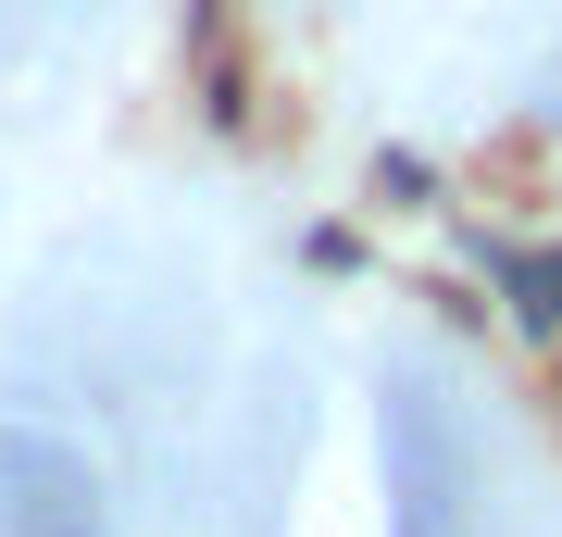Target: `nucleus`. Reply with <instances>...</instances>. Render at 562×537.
Segmentation results:
<instances>
[{
  "instance_id": "f03ea898",
  "label": "nucleus",
  "mask_w": 562,
  "mask_h": 537,
  "mask_svg": "<svg viewBox=\"0 0 562 537\" xmlns=\"http://www.w3.org/2000/svg\"><path fill=\"white\" fill-rule=\"evenodd\" d=\"M513 313L525 325H562V250H513Z\"/></svg>"
},
{
  "instance_id": "f257e3e1",
  "label": "nucleus",
  "mask_w": 562,
  "mask_h": 537,
  "mask_svg": "<svg viewBox=\"0 0 562 537\" xmlns=\"http://www.w3.org/2000/svg\"><path fill=\"white\" fill-rule=\"evenodd\" d=\"M0 537H101V476L38 425H0Z\"/></svg>"
}]
</instances>
